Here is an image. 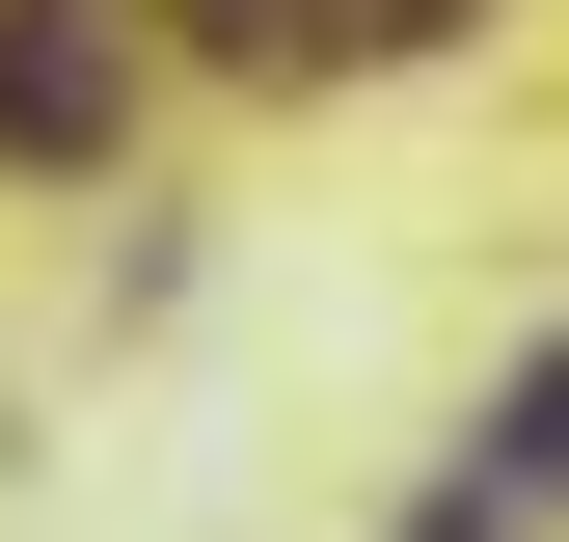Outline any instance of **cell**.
<instances>
[{"label": "cell", "mask_w": 569, "mask_h": 542, "mask_svg": "<svg viewBox=\"0 0 569 542\" xmlns=\"http://www.w3.org/2000/svg\"><path fill=\"white\" fill-rule=\"evenodd\" d=\"M488 489H569V353L516 380V434H488Z\"/></svg>", "instance_id": "cell-2"}, {"label": "cell", "mask_w": 569, "mask_h": 542, "mask_svg": "<svg viewBox=\"0 0 569 542\" xmlns=\"http://www.w3.org/2000/svg\"><path fill=\"white\" fill-rule=\"evenodd\" d=\"M109 136V54H54V28H0V163H82Z\"/></svg>", "instance_id": "cell-1"}]
</instances>
